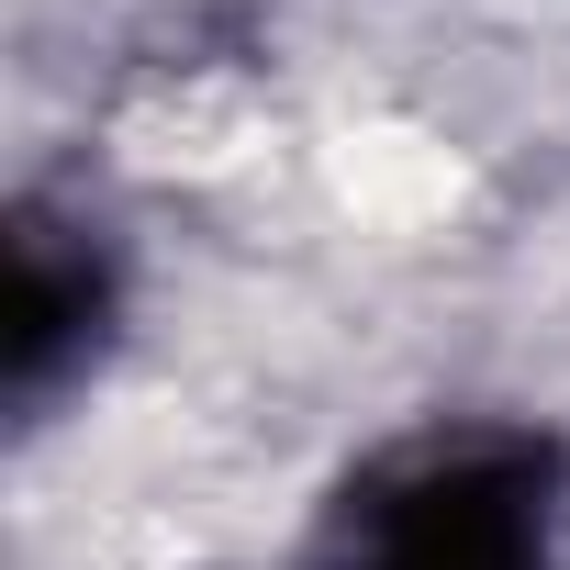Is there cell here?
I'll return each instance as SVG.
<instances>
[{"instance_id": "2", "label": "cell", "mask_w": 570, "mask_h": 570, "mask_svg": "<svg viewBox=\"0 0 570 570\" xmlns=\"http://www.w3.org/2000/svg\"><path fill=\"white\" fill-rule=\"evenodd\" d=\"M90 336H101V257H90V235L23 213V235H12V314H0L12 392H23V403L57 392V370H68Z\"/></svg>"}, {"instance_id": "1", "label": "cell", "mask_w": 570, "mask_h": 570, "mask_svg": "<svg viewBox=\"0 0 570 570\" xmlns=\"http://www.w3.org/2000/svg\"><path fill=\"white\" fill-rule=\"evenodd\" d=\"M559 459L537 436H436L347 492V570H548Z\"/></svg>"}]
</instances>
